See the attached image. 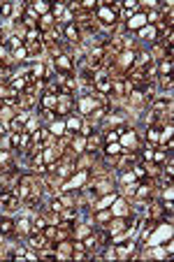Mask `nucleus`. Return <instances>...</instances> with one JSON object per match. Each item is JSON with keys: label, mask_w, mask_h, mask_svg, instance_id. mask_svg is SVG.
Listing matches in <instances>:
<instances>
[{"label": "nucleus", "mask_w": 174, "mask_h": 262, "mask_svg": "<svg viewBox=\"0 0 174 262\" xmlns=\"http://www.w3.org/2000/svg\"><path fill=\"white\" fill-rule=\"evenodd\" d=\"M58 98H61V95H54V93H49V91H44V95H40V109H49V112H54Z\"/></svg>", "instance_id": "4468645a"}, {"label": "nucleus", "mask_w": 174, "mask_h": 262, "mask_svg": "<svg viewBox=\"0 0 174 262\" xmlns=\"http://www.w3.org/2000/svg\"><path fill=\"white\" fill-rule=\"evenodd\" d=\"M93 88L98 91V93H109V88H111V77H109L107 70H98L95 72V79H93Z\"/></svg>", "instance_id": "1a4fd4ad"}, {"label": "nucleus", "mask_w": 174, "mask_h": 262, "mask_svg": "<svg viewBox=\"0 0 174 262\" xmlns=\"http://www.w3.org/2000/svg\"><path fill=\"white\" fill-rule=\"evenodd\" d=\"M119 10H121V2H102V5H98V10H95V16H98L100 23L114 28L119 23Z\"/></svg>", "instance_id": "7ed1b4c3"}, {"label": "nucleus", "mask_w": 174, "mask_h": 262, "mask_svg": "<svg viewBox=\"0 0 174 262\" xmlns=\"http://www.w3.org/2000/svg\"><path fill=\"white\" fill-rule=\"evenodd\" d=\"M114 216H126L128 209H126V199H114V209H111Z\"/></svg>", "instance_id": "cd10ccee"}, {"label": "nucleus", "mask_w": 174, "mask_h": 262, "mask_svg": "<svg viewBox=\"0 0 174 262\" xmlns=\"http://www.w3.org/2000/svg\"><path fill=\"white\" fill-rule=\"evenodd\" d=\"M137 35H140V40H151V42L156 40V37H160V33H158V28H156V26H144V28H142Z\"/></svg>", "instance_id": "412c9836"}, {"label": "nucleus", "mask_w": 174, "mask_h": 262, "mask_svg": "<svg viewBox=\"0 0 174 262\" xmlns=\"http://www.w3.org/2000/svg\"><path fill=\"white\" fill-rule=\"evenodd\" d=\"M93 228L91 225H77V232H75V239H84L86 234H91Z\"/></svg>", "instance_id": "7c9ffc66"}, {"label": "nucleus", "mask_w": 174, "mask_h": 262, "mask_svg": "<svg viewBox=\"0 0 174 262\" xmlns=\"http://www.w3.org/2000/svg\"><path fill=\"white\" fill-rule=\"evenodd\" d=\"M5 47H7L10 51H16V49H21V47H23V35H19V33L10 35V37H7V42H5Z\"/></svg>", "instance_id": "4be33fe9"}, {"label": "nucleus", "mask_w": 174, "mask_h": 262, "mask_svg": "<svg viewBox=\"0 0 174 262\" xmlns=\"http://www.w3.org/2000/svg\"><path fill=\"white\" fill-rule=\"evenodd\" d=\"M56 84L61 86V91L63 95H70V98H75L77 88H79V79H77L75 74H56Z\"/></svg>", "instance_id": "20e7f679"}, {"label": "nucleus", "mask_w": 174, "mask_h": 262, "mask_svg": "<svg viewBox=\"0 0 174 262\" xmlns=\"http://www.w3.org/2000/svg\"><path fill=\"white\" fill-rule=\"evenodd\" d=\"M28 118H31V112H16V116L7 123V130H10V132H23Z\"/></svg>", "instance_id": "9b49d317"}, {"label": "nucleus", "mask_w": 174, "mask_h": 262, "mask_svg": "<svg viewBox=\"0 0 174 262\" xmlns=\"http://www.w3.org/2000/svg\"><path fill=\"white\" fill-rule=\"evenodd\" d=\"M14 225H16V220H12L10 216H2L0 218V237H12L14 234Z\"/></svg>", "instance_id": "dca6fc26"}, {"label": "nucleus", "mask_w": 174, "mask_h": 262, "mask_svg": "<svg viewBox=\"0 0 174 262\" xmlns=\"http://www.w3.org/2000/svg\"><path fill=\"white\" fill-rule=\"evenodd\" d=\"M72 109H75V98H70V95H61L58 102H56L54 114L61 116V118H67V116L72 114Z\"/></svg>", "instance_id": "6e6552de"}, {"label": "nucleus", "mask_w": 174, "mask_h": 262, "mask_svg": "<svg viewBox=\"0 0 174 262\" xmlns=\"http://www.w3.org/2000/svg\"><path fill=\"white\" fill-rule=\"evenodd\" d=\"M49 223H47V216H44V211H37V216L31 220V232H44Z\"/></svg>", "instance_id": "a211bd4d"}, {"label": "nucleus", "mask_w": 174, "mask_h": 262, "mask_svg": "<svg viewBox=\"0 0 174 262\" xmlns=\"http://www.w3.org/2000/svg\"><path fill=\"white\" fill-rule=\"evenodd\" d=\"M63 40H65L67 44H72V47H77V44L84 42V37H81V31H79V26L77 23H67V26H63Z\"/></svg>", "instance_id": "0eeeda50"}, {"label": "nucleus", "mask_w": 174, "mask_h": 262, "mask_svg": "<svg viewBox=\"0 0 174 262\" xmlns=\"http://www.w3.org/2000/svg\"><path fill=\"white\" fill-rule=\"evenodd\" d=\"M119 153H121V144H116V142L105 147V156H119Z\"/></svg>", "instance_id": "473e14b6"}, {"label": "nucleus", "mask_w": 174, "mask_h": 262, "mask_svg": "<svg viewBox=\"0 0 174 262\" xmlns=\"http://www.w3.org/2000/svg\"><path fill=\"white\" fill-rule=\"evenodd\" d=\"M121 7H123V14H126V16H132V14L140 12V2H135V0H126Z\"/></svg>", "instance_id": "393cba45"}, {"label": "nucleus", "mask_w": 174, "mask_h": 262, "mask_svg": "<svg viewBox=\"0 0 174 262\" xmlns=\"http://www.w3.org/2000/svg\"><path fill=\"white\" fill-rule=\"evenodd\" d=\"M0 16L2 19H12L14 16V2H2L0 5Z\"/></svg>", "instance_id": "bb28decb"}, {"label": "nucleus", "mask_w": 174, "mask_h": 262, "mask_svg": "<svg viewBox=\"0 0 174 262\" xmlns=\"http://www.w3.org/2000/svg\"><path fill=\"white\" fill-rule=\"evenodd\" d=\"M54 70L56 74H75V63L67 53H56L54 56Z\"/></svg>", "instance_id": "39448f33"}, {"label": "nucleus", "mask_w": 174, "mask_h": 262, "mask_svg": "<svg viewBox=\"0 0 174 262\" xmlns=\"http://www.w3.org/2000/svg\"><path fill=\"white\" fill-rule=\"evenodd\" d=\"M12 61H14V63H23V61H28V51H26V47L16 49V51H12Z\"/></svg>", "instance_id": "c85d7f7f"}, {"label": "nucleus", "mask_w": 174, "mask_h": 262, "mask_svg": "<svg viewBox=\"0 0 174 262\" xmlns=\"http://www.w3.org/2000/svg\"><path fill=\"white\" fill-rule=\"evenodd\" d=\"M54 21H56V19L51 16V12H49V14L40 16V23H37V26H40L44 33H49V31H56V23H54Z\"/></svg>", "instance_id": "5701e85b"}, {"label": "nucleus", "mask_w": 174, "mask_h": 262, "mask_svg": "<svg viewBox=\"0 0 174 262\" xmlns=\"http://www.w3.org/2000/svg\"><path fill=\"white\" fill-rule=\"evenodd\" d=\"M51 139H54V135H51L49 128H37V130L33 132V144L37 148H47L49 144H51Z\"/></svg>", "instance_id": "9d476101"}, {"label": "nucleus", "mask_w": 174, "mask_h": 262, "mask_svg": "<svg viewBox=\"0 0 174 262\" xmlns=\"http://www.w3.org/2000/svg\"><path fill=\"white\" fill-rule=\"evenodd\" d=\"M28 248H33V251H44V248H51V241L47 239V234L44 232H31L28 234V244H26Z\"/></svg>", "instance_id": "423d86ee"}, {"label": "nucleus", "mask_w": 174, "mask_h": 262, "mask_svg": "<svg viewBox=\"0 0 174 262\" xmlns=\"http://www.w3.org/2000/svg\"><path fill=\"white\" fill-rule=\"evenodd\" d=\"M93 234H95V241H98L100 248H105L107 244H111V232L105 230V228L102 230H93Z\"/></svg>", "instance_id": "6ab92c4d"}, {"label": "nucleus", "mask_w": 174, "mask_h": 262, "mask_svg": "<svg viewBox=\"0 0 174 262\" xmlns=\"http://www.w3.org/2000/svg\"><path fill=\"white\" fill-rule=\"evenodd\" d=\"M149 218H151V220H165V216H163V202H151V204H149Z\"/></svg>", "instance_id": "aec40b11"}, {"label": "nucleus", "mask_w": 174, "mask_h": 262, "mask_svg": "<svg viewBox=\"0 0 174 262\" xmlns=\"http://www.w3.org/2000/svg\"><path fill=\"white\" fill-rule=\"evenodd\" d=\"M42 188H44V183L37 181L33 174H19V179L12 183L10 190L23 202V199H31V197H40Z\"/></svg>", "instance_id": "f257e3e1"}, {"label": "nucleus", "mask_w": 174, "mask_h": 262, "mask_svg": "<svg viewBox=\"0 0 174 262\" xmlns=\"http://www.w3.org/2000/svg\"><path fill=\"white\" fill-rule=\"evenodd\" d=\"M151 160L156 163V165H160V167H163L165 163H167V151H160V148H158V151H153Z\"/></svg>", "instance_id": "c756f323"}, {"label": "nucleus", "mask_w": 174, "mask_h": 262, "mask_svg": "<svg viewBox=\"0 0 174 262\" xmlns=\"http://www.w3.org/2000/svg\"><path fill=\"white\" fill-rule=\"evenodd\" d=\"M49 209L56 211V213H61L63 211V202H61V197H54L51 202H49Z\"/></svg>", "instance_id": "72a5a7b5"}, {"label": "nucleus", "mask_w": 174, "mask_h": 262, "mask_svg": "<svg viewBox=\"0 0 174 262\" xmlns=\"http://www.w3.org/2000/svg\"><path fill=\"white\" fill-rule=\"evenodd\" d=\"M111 218H114V213H111V207H107V209H98V211H95V216H93V223H95V225H107Z\"/></svg>", "instance_id": "f3484780"}, {"label": "nucleus", "mask_w": 174, "mask_h": 262, "mask_svg": "<svg viewBox=\"0 0 174 262\" xmlns=\"http://www.w3.org/2000/svg\"><path fill=\"white\" fill-rule=\"evenodd\" d=\"M14 234H19V237H23V234H31V220H28V218H19V220H16V225H14Z\"/></svg>", "instance_id": "b1692460"}, {"label": "nucleus", "mask_w": 174, "mask_h": 262, "mask_svg": "<svg viewBox=\"0 0 174 262\" xmlns=\"http://www.w3.org/2000/svg\"><path fill=\"white\" fill-rule=\"evenodd\" d=\"M100 148H102V135H100V132H93V135H88V137H86V153L95 156Z\"/></svg>", "instance_id": "ddd939ff"}, {"label": "nucleus", "mask_w": 174, "mask_h": 262, "mask_svg": "<svg viewBox=\"0 0 174 262\" xmlns=\"http://www.w3.org/2000/svg\"><path fill=\"white\" fill-rule=\"evenodd\" d=\"M158 84L163 91H170L172 88V74H163V77H158Z\"/></svg>", "instance_id": "2f4dec72"}, {"label": "nucleus", "mask_w": 174, "mask_h": 262, "mask_svg": "<svg viewBox=\"0 0 174 262\" xmlns=\"http://www.w3.org/2000/svg\"><path fill=\"white\" fill-rule=\"evenodd\" d=\"M21 21H23V26L31 31V28H37V23H40V16L35 14L31 7H26V12L21 14Z\"/></svg>", "instance_id": "2eb2a0df"}, {"label": "nucleus", "mask_w": 174, "mask_h": 262, "mask_svg": "<svg viewBox=\"0 0 174 262\" xmlns=\"http://www.w3.org/2000/svg\"><path fill=\"white\" fill-rule=\"evenodd\" d=\"M107 105H111L109 98L105 93H98V91H95V93H84L81 100L77 102L79 112H81V118H88L95 109H102V107H107Z\"/></svg>", "instance_id": "f03ea898"}, {"label": "nucleus", "mask_w": 174, "mask_h": 262, "mask_svg": "<svg viewBox=\"0 0 174 262\" xmlns=\"http://www.w3.org/2000/svg\"><path fill=\"white\" fill-rule=\"evenodd\" d=\"M81 244H84V248H86L88 253H93L95 248H100L98 241H95V234H93V232H91V234H86V237L81 239Z\"/></svg>", "instance_id": "a878e982"}, {"label": "nucleus", "mask_w": 174, "mask_h": 262, "mask_svg": "<svg viewBox=\"0 0 174 262\" xmlns=\"http://www.w3.org/2000/svg\"><path fill=\"white\" fill-rule=\"evenodd\" d=\"M84 123H86V121H84L81 116L70 114L65 118V130L70 132V135H79V132H81V128H84Z\"/></svg>", "instance_id": "f8f14e48"}]
</instances>
